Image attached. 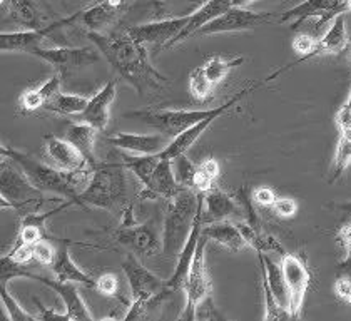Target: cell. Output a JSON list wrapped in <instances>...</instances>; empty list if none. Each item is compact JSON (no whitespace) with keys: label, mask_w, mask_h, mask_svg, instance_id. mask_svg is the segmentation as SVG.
Here are the masks:
<instances>
[{"label":"cell","mask_w":351,"mask_h":321,"mask_svg":"<svg viewBox=\"0 0 351 321\" xmlns=\"http://www.w3.org/2000/svg\"><path fill=\"white\" fill-rule=\"evenodd\" d=\"M243 62H244L243 56L232 57V59H223L221 56H213L203 67H204L206 75H208L209 80L216 86V84H219L221 80L226 79V75L230 74V71L239 67Z\"/></svg>","instance_id":"obj_33"},{"label":"cell","mask_w":351,"mask_h":321,"mask_svg":"<svg viewBox=\"0 0 351 321\" xmlns=\"http://www.w3.org/2000/svg\"><path fill=\"white\" fill-rule=\"evenodd\" d=\"M348 36H346V22L345 14L337 15L331 22V27L326 30V34L318 40V45L315 49V57L322 54H338L348 47Z\"/></svg>","instance_id":"obj_29"},{"label":"cell","mask_w":351,"mask_h":321,"mask_svg":"<svg viewBox=\"0 0 351 321\" xmlns=\"http://www.w3.org/2000/svg\"><path fill=\"white\" fill-rule=\"evenodd\" d=\"M213 89H215V84L209 80L206 75L204 67H196L194 71H191L189 74V93L193 95L194 101L204 102L211 97Z\"/></svg>","instance_id":"obj_36"},{"label":"cell","mask_w":351,"mask_h":321,"mask_svg":"<svg viewBox=\"0 0 351 321\" xmlns=\"http://www.w3.org/2000/svg\"><path fill=\"white\" fill-rule=\"evenodd\" d=\"M351 163V129H343L341 137H339V143L337 147V154H335V163H333V171H331V179L330 182H335L339 176L343 174V171L350 166Z\"/></svg>","instance_id":"obj_35"},{"label":"cell","mask_w":351,"mask_h":321,"mask_svg":"<svg viewBox=\"0 0 351 321\" xmlns=\"http://www.w3.org/2000/svg\"><path fill=\"white\" fill-rule=\"evenodd\" d=\"M87 37L139 94H159L169 84V79L151 64L146 45L137 42L128 30L112 34L87 32Z\"/></svg>","instance_id":"obj_1"},{"label":"cell","mask_w":351,"mask_h":321,"mask_svg":"<svg viewBox=\"0 0 351 321\" xmlns=\"http://www.w3.org/2000/svg\"><path fill=\"white\" fill-rule=\"evenodd\" d=\"M0 200L2 208L15 209L21 213V216H25L37 211V208L44 202V193H40L29 181L24 171L14 160L7 163L3 158L0 166Z\"/></svg>","instance_id":"obj_7"},{"label":"cell","mask_w":351,"mask_h":321,"mask_svg":"<svg viewBox=\"0 0 351 321\" xmlns=\"http://www.w3.org/2000/svg\"><path fill=\"white\" fill-rule=\"evenodd\" d=\"M44 143L47 158L51 159L52 166L57 167V169L66 171V173H77V171L93 167L84 158L82 152L66 137L62 139V137H57L54 134H45Z\"/></svg>","instance_id":"obj_15"},{"label":"cell","mask_w":351,"mask_h":321,"mask_svg":"<svg viewBox=\"0 0 351 321\" xmlns=\"http://www.w3.org/2000/svg\"><path fill=\"white\" fill-rule=\"evenodd\" d=\"M281 268H283L286 286L289 292V311H291L293 318H298L301 308H303L308 286H310V271H308L303 258L288 253L281 258Z\"/></svg>","instance_id":"obj_11"},{"label":"cell","mask_w":351,"mask_h":321,"mask_svg":"<svg viewBox=\"0 0 351 321\" xmlns=\"http://www.w3.org/2000/svg\"><path fill=\"white\" fill-rule=\"evenodd\" d=\"M276 193L271 187H256L253 189V201L258 206H273L276 201Z\"/></svg>","instance_id":"obj_47"},{"label":"cell","mask_w":351,"mask_h":321,"mask_svg":"<svg viewBox=\"0 0 351 321\" xmlns=\"http://www.w3.org/2000/svg\"><path fill=\"white\" fill-rule=\"evenodd\" d=\"M149 2L156 3V5H162V3H166V2H171V0H149Z\"/></svg>","instance_id":"obj_51"},{"label":"cell","mask_w":351,"mask_h":321,"mask_svg":"<svg viewBox=\"0 0 351 321\" xmlns=\"http://www.w3.org/2000/svg\"><path fill=\"white\" fill-rule=\"evenodd\" d=\"M74 24L72 15L62 21L51 22L42 29H25L19 32H2L0 34V51L2 52H27L32 54L37 47H42V42L49 34L54 32L59 27Z\"/></svg>","instance_id":"obj_14"},{"label":"cell","mask_w":351,"mask_h":321,"mask_svg":"<svg viewBox=\"0 0 351 321\" xmlns=\"http://www.w3.org/2000/svg\"><path fill=\"white\" fill-rule=\"evenodd\" d=\"M30 271L27 270V265H19L15 263L9 254L2 256V268H0V285H7L12 281L14 278H29L30 280Z\"/></svg>","instance_id":"obj_39"},{"label":"cell","mask_w":351,"mask_h":321,"mask_svg":"<svg viewBox=\"0 0 351 321\" xmlns=\"http://www.w3.org/2000/svg\"><path fill=\"white\" fill-rule=\"evenodd\" d=\"M0 152H2V158H9L10 160H14L40 193L57 194V196L64 198V200L81 206L79 194L87 187V182L90 179L89 173L94 171L93 167L77 171V173H66V171L57 169L54 166L40 163V160L34 159L32 156L17 151L14 147L2 146Z\"/></svg>","instance_id":"obj_2"},{"label":"cell","mask_w":351,"mask_h":321,"mask_svg":"<svg viewBox=\"0 0 351 321\" xmlns=\"http://www.w3.org/2000/svg\"><path fill=\"white\" fill-rule=\"evenodd\" d=\"M125 278H128L129 289H131L132 301L129 305L124 320H141L146 316V311L152 305H158L164 298H167L166 281L156 276L149 271L134 254L129 253L122 263Z\"/></svg>","instance_id":"obj_6"},{"label":"cell","mask_w":351,"mask_h":321,"mask_svg":"<svg viewBox=\"0 0 351 321\" xmlns=\"http://www.w3.org/2000/svg\"><path fill=\"white\" fill-rule=\"evenodd\" d=\"M258 258H259V266L265 270L266 280H268L271 292H273L274 296H276V300L280 301L281 307L289 311V292H288V286H286L283 268H281V265H278L276 261H273L268 254H263L261 251H258Z\"/></svg>","instance_id":"obj_28"},{"label":"cell","mask_w":351,"mask_h":321,"mask_svg":"<svg viewBox=\"0 0 351 321\" xmlns=\"http://www.w3.org/2000/svg\"><path fill=\"white\" fill-rule=\"evenodd\" d=\"M221 173L219 163L215 158H206L203 163L197 164L196 179H194V189L199 193H208L213 189V182Z\"/></svg>","instance_id":"obj_34"},{"label":"cell","mask_w":351,"mask_h":321,"mask_svg":"<svg viewBox=\"0 0 351 321\" xmlns=\"http://www.w3.org/2000/svg\"><path fill=\"white\" fill-rule=\"evenodd\" d=\"M171 163H173V169L179 185L184 187H194V179H196V173H197V164L191 163V160L186 158V154L176 156L174 159H171Z\"/></svg>","instance_id":"obj_37"},{"label":"cell","mask_w":351,"mask_h":321,"mask_svg":"<svg viewBox=\"0 0 351 321\" xmlns=\"http://www.w3.org/2000/svg\"><path fill=\"white\" fill-rule=\"evenodd\" d=\"M191 19L189 15L184 17H174V19H166V21L159 22H149V24L143 25H132L128 30L132 37L141 44H152V45H164L166 49H169L171 42L181 34V30L188 25Z\"/></svg>","instance_id":"obj_13"},{"label":"cell","mask_w":351,"mask_h":321,"mask_svg":"<svg viewBox=\"0 0 351 321\" xmlns=\"http://www.w3.org/2000/svg\"><path fill=\"white\" fill-rule=\"evenodd\" d=\"M230 7H232V0H208L204 5H201L199 9L194 10V12L191 14L188 25H186L184 29L181 30V34L171 42L169 49L174 47L176 44H181L182 40L189 39V37L196 36L206 24L213 22L215 19L219 17V15H223Z\"/></svg>","instance_id":"obj_21"},{"label":"cell","mask_w":351,"mask_h":321,"mask_svg":"<svg viewBox=\"0 0 351 321\" xmlns=\"http://www.w3.org/2000/svg\"><path fill=\"white\" fill-rule=\"evenodd\" d=\"M208 236L201 235L199 243H197L196 254H194L193 265L189 268V273L184 281V292H186V308L182 309L179 320H196V308L206 296L211 294V281H209L208 273H206V263H204V250L206 243H208Z\"/></svg>","instance_id":"obj_8"},{"label":"cell","mask_w":351,"mask_h":321,"mask_svg":"<svg viewBox=\"0 0 351 321\" xmlns=\"http://www.w3.org/2000/svg\"><path fill=\"white\" fill-rule=\"evenodd\" d=\"M95 137H97V129L87 124V122H72L66 129V139L71 141L82 152L84 158L93 167L99 166L94 151Z\"/></svg>","instance_id":"obj_26"},{"label":"cell","mask_w":351,"mask_h":321,"mask_svg":"<svg viewBox=\"0 0 351 321\" xmlns=\"http://www.w3.org/2000/svg\"><path fill=\"white\" fill-rule=\"evenodd\" d=\"M57 254V250L52 244V239H40L34 244V259L42 266H52Z\"/></svg>","instance_id":"obj_40"},{"label":"cell","mask_w":351,"mask_h":321,"mask_svg":"<svg viewBox=\"0 0 351 321\" xmlns=\"http://www.w3.org/2000/svg\"><path fill=\"white\" fill-rule=\"evenodd\" d=\"M121 163L124 164L125 169L131 171L132 174L139 179L143 187L149 186L152 174H154L156 167H158L161 156L159 154H134V156H121Z\"/></svg>","instance_id":"obj_31"},{"label":"cell","mask_w":351,"mask_h":321,"mask_svg":"<svg viewBox=\"0 0 351 321\" xmlns=\"http://www.w3.org/2000/svg\"><path fill=\"white\" fill-rule=\"evenodd\" d=\"M3 5H7L9 17L19 25L25 29H42L44 15L37 9L32 0H3Z\"/></svg>","instance_id":"obj_30"},{"label":"cell","mask_w":351,"mask_h":321,"mask_svg":"<svg viewBox=\"0 0 351 321\" xmlns=\"http://www.w3.org/2000/svg\"><path fill=\"white\" fill-rule=\"evenodd\" d=\"M116 80H109L106 86H102L101 91H97V93L90 97L86 110L81 114L82 122H87V124H90L93 128L97 129V131H106L110 117V104L116 101Z\"/></svg>","instance_id":"obj_19"},{"label":"cell","mask_w":351,"mask_h":321,"mask_svg":"<svg viewBox=\"0 0 351 321\" xmlns=\"http://www.w3.org/2000/svg\"><path fill=\"white\" fill-rule=\"evenodd\" d=\"M266 82H269V79L258 80V82L251 84L250 87H244L243 91H239L234 97H231L230 101L224 102L219 107H211V109H203V110H134V112L125 114V117H131V119H137L144 124L151 126L156 131L166 134V136L176 137L181 132H184L186 129H189L191 126H194L196 122L206 119V117L213 116V114H223L230 112L232 107L238 106V102L241 101L246 94H251L253 91L259 89L261 86H265Z\"/></svg>","instance_id":"obj_3"},{"label":"cell","mask_w":351,"mask_h":321,"mask_svg":"<svg viewBox=\"0 0 351 321\" xmlns=\"http://www.w3.org/2000/svg\"><path fill=\"white\" fill-rule=\"evenodd\" d=\"M339 243L343 244V248H345V261H343V265L339 266L343 271H345V274H350L351 276V223L350 224H345L341 229H339Z\"/></svg>","instance_id":"obj_43"},{"label":"cell","mask_w":351,"mask_h":321,"mask_svg":"<svg viewBox=\"0 0 351 321\" xmlns=\"http://www.w3.org/2000/svg\"><path fill=\"white\" fill-rule=\"evenodd\" d=\"M273 208L278 216L293 217L298 213V202L291 200V198H276Z\"/></svg>","instance_id":"obj_46"},{"label":"cell","mask_w":351,"mask_h":321,"mask_svg":"<svg viewBox=\"0 0 351 321\" xmlns=\"http://www.w3.org/2000/svg\"><path fill=\"white\" fill-rule=\"evenodd\" d=\"M276 19L273 12H251L243 7H230L223 15L206 24L196 36H215V34L241 32V30L256 29L263 24H269Z\"/></svg>","instance_id":"obj_9"},{"label":"cell","mask_w":351,"mask_h":321,"mask_svg":"<svg viewBox=\"0 0 351 321\" xmlns=\"http://www.w3.org/2000/svg\"><path fill=\"white\" fill-rule=\"evenodd\" d=\"M9 256L19 265H29L30 261H34V244L15 241L14 246L10 248Z\"/></svg>","instance_id":"obj_42"},{"label":"cell","mask_w":351,"mask_h":321,"mask_svg":"<svg viewBox=\"0 0 351 321\" xmlns=\"http://www.w3.org/2000/svg\"><path fill=\"white\" fill-rule=\"evenodd\" d=\"M99 52H101L99 49L94 51L93 47H37L32 52V56L39 57V59L54 66L57 72H60L62 75H67L99 62V59H101V54Z\"/></svg>","instance_id":"obj_10"},{"label":"cell","mask_w":351,"mask_h":321,"mask_svg":"<svg viewBox=\"0 0 351 321\" xmlns=\"http://www.w3.org/2000/svg\"><path fill=\"white\" fill-rule=\"evenodd\" d=\"M337 124L339 131H343V129H351V91H350L348 99H346V102L341 106V109L338 110Z\"/></svg>","instance_id":"obj_48"},{"label":"cell","mask_w":351,"mask_h":321,"mask_svg":"<svg viewBox=\"0 0 351 321\" xmlns=\"http://www.w3.org/2000/svg\"><path fill=\"white\" fill-rule=\"evenodd\" d=\"M30 280L34 281H39L42 285L49 286L51 289L59 294L60 300L64 301L66 305V313H67V320H93V315H90L89 308L87 305L84 303V300L79 294L77 288H75V283H69V281H54V280H49L45 276H39V274L32 273L30 274Z\"/></svg>","instance_id":"obj_18"},{"label":"cell","mask_w":351,"mask_h":321,"mask_svg":"<svg viewBox=\"0 0 351 321\" xmlns=\"http://www.w3.org/2000/svg\"><path fill=\"white\" fill-rule=\"evenodd\" d=\"M97 285H95V289L99 293L106 294V296H116L119 294V278H117L116 273H104L97 278Z\"/></svg>","instance_id":"obj_41"},{"label":"cell","mask_w":351,"mask_h":321,"mask_svg":"<svg viewBox=\"0 0 351 321\" xmlns=\"http://www.w3.org/2000/svg\"><path fill=\"white\" fill-rule=\"evenodd\" d=\"M81 206H95L102 209H119L128 206V179L125 166L116 160L99 163L90 174L87 187L79 194Z\"/></svg>","instance_id":"obj_5"},{"label":"cell","mask_w":351,"mask_h":321,"mask_svg":"<svg viewBox=\"0 0 351 321\" xmlns=\"http://www.w3.org/2000/svg\"><path fill=\"white\" fill-rule=\"evenodd\" d=\"M203 235L208 236L209 239L216 241L217 244H221V246L226 248V250L232 251V253H238V251H241L244 246H247L241 231H239L238 224L226 219L204 224Z\"/></svg>","instance_id":"obj_25"},{"label":"cell","mask_w":351,"mask_h":321,"mask_svg":"<svg viewBox=\"0 0 351 321\" xmlns=\"http://www.w3.org/2000/svg\"><path fill=\"white\" fill-rule=\"evenodd\" d=\"M90 97L82 94H66L59 93L52 101H49L44 107L51 112L62 114V116H81L89 104Z\"/></svg>","instance_id":"obj_32"},{"label":"cell","mask_w":351,"mask_h":321,"mask_svg":"<svg viewBox=\"0 0 351 321\" xmlns=\"http://www.w3.org/2000/svg\"><path fill=\"white\" fill-rule=\"evenodd\" d=\"M121 7L112 5L108 0H99L93 5L75 12V24H81L89 29V32H101L104 27H109L119 17Z\"/></svg>","instance_id":"obj_22"},{"label":"cell","mask_w":351,"mask_h":321,"mask_svg":"<svg viewBox=\"0 0 351 321\" xmlns=\"http://www.w3.org/2000/svg\"><path fill=\"white\" fill-rule=\"evenodd\" d=\"M254 0H232V5L234 7H244L247 5V3H253Z\"/></svg>","instance_id":"obj_50"},{"label":"cell","mask_w":351,"mask_h":321,"mask_svg":"<svg viewBox=\"0 0 351 321\" xmlns=\"http://www.w3.org/2000/svg\"><path fill=\"white\" fill-rule=\"evenodd\" d=\"M34 303L37 305V308H39L40 315H37V318L40 320H67V313H60V311H56V309L52 308H47L45 305H42V301L39 300V298H32Z\"/></svg>","instance_id":"obj_49"},{"label":"cell","mask_w":351,"mask_h":321,"mask_svg":"<svg viewBox=\"0 0 351 321\" xmlns=\"http://www.w3.org/2000/svg\"><path fill=\"white\" fill-rule=\"evenodd\" d=\"M348 12V7H346V0H304V2L298 3L293 9L286 10V12L280 17V24L283 22L293 21L296 19V22L293 24L291 29H298V25L301 22H304L306 19L318 17V27H322L330 22V19H335L337 15Z\"/></svg>","instance_id":"obj_12"},{"label":"cell","mask_w":351,"mask_h":321,"mask_svg":"<svg viewBox=\"0 0 351 321\" xmlns=\"http://www.w3.org/2000/svg\"><path fill=\"white\" fill-rule=\"evenodd\" d=\"M173 137L166 134H134V132H119L116 136L108 137V143L112 147L121 151L131 152V154H159L169 146Z\"/></svg>","instance_id":"obj_16"},{"label":"cell","mask_w":351,"mask_h":321,"mask_svg":"<svg viewBox=\"0 0 351 321\" xmlns=\"http://www.w3.org/2000/svg\"><path fill=\"white\" fill-rule=\"evenodd\" d=\"M114 239L122 246L129 248L134 253L151 258L159 250V244L162 246V241L158 239L154 229L151 224H131V226H119L114 233Z\"/></svg>","instance_id":"obj_17"},{"label":"cell","mask_w":351,"mask_h":321,"mask_svg":"<svg viewBox=\"0 0 351 321\" xmlns=\"http://www.w3.org/2000/svg\"><path fill=\"white\" fill-rule=\"evenodd\" d=\"M196 318L199 320H221L223 316L217 313V309L215 308V303H213V298L211 294L206 296L196 308Z\"/></svg>","instance_id":"obj_45"},{"label":"cell","mask_w":351,"mask_h":321,"mask_svg":"<svg viewBox=\"0 0 351 321\" xmlns=\"http://www.w3.org/2000/svg\"><path fill=\"white\" fill-rule=\"evenodd\" d=\"M0 298H2V303L3 307H5L7 316H9L12 321L37 320L36 315H30V313L25 311V309L14 300L12 294H10L9 289H7V285H0Z\"/></svg>","instance_id":"obj_38"},{"label":"cell","mask_w":351,"mask_h":321,"mask_svg":"<svg viewBox=\"0 0 351 321\" xmlns=\"http://www.w3.org/2000/svg\"><path fill=\"white\" fill-rule=\"evenodd\" d=\"M64 75L60 72H56L52 78H49L45 82H42L36 89H30L27 93L22 94L21 97V109L24 112H32V110L44 107L49 101L56 97L60 93V86H62Z\"/></svg>","instance_id":"obj_27"},{"label":"cell","mask_w":351,"mask_h":321,"mask_svg":"<svg viewBox=\"0 0 351 321\" xmlns=\"http://www.w3.org/2000/svg\"><path fill=\"white\" fill-rule=\"evenodd\" d=\"M184 186H181L176 179L173 163L169 159L159 160L158 167H156L154 174H152L151 182L149 186L143 187V194L141 198L146 200V198H151V200H166L169 201L171 198H174L179 191Z\"/></svg>","instance_id":"obj_20"},{"label":"cell","mask_w":351,"mask_h":321,"mask_svg":"<svg viewBox=\"0 0 351 321\" xmlns=\"http://www.w3.org/2000/svg\"><path fill=\"white\" fill-rule=\"evenodd\" d=\"M231 216H239L238 202L234 201L232 194L223 193L217 187H213L204 193L203 204V223L209 224L215 221L228 219Z\"/></svg>","instance_id":"obj_23"},{"label":"cell","mask_w":351,"mask_h":321,"mask_svg":"<svg viewBox=\"0 0 351 321\" xmlns=\"http://www.w3.org/2000/svg\"><path fill=\"white\" fill-rule=\"evenodd\" d=\"M201 193L194 187H182L174 198L167 201V211L162 229V253L167 258H179L184 248L194 217L199 208Z\"/></svg>","instance_id":"obj_4"},{"label":"cell","mask_w":351,"mask_h":321,"mask_svg":"<svg viewBox=\"0 0 351 321\" xmlns=\"http://www.w3.org/2000/svg\"><path fill=\"white\" fill-rule=\"evenodd\" d=\"M51 268L59 281L81 283V285L87 286V288H95V285H97V281H95L93 276H89L86 271H82L81 268L72 261L67 243H62V246L57 248L56 259Z\"/></svg>","instance_id":"obj_24"},{"label":"cell","mask_w":351,"mask_h":321,"mask_svg":"<svg viewBox=\"0 0 351 321\" xmlns=\"http://www.w3.org/2000/svg\"><path fill=\"white\" fill-rule=\"evenodd\" d=\"M348 57H350V62H351V39L348 42Z\"/></svg>","instance_id":"obj_52"},{"label":"cell","mask_w":351,"mask_h":321,"mask_svg":"<svg viewBox=\"0 0 351 321\" xmlns=\"http://www.w3.org/2000/svg\"><path fill=\"white\" fill-rule=\"evenodd\" d=\"M335 294L339 301L343 303L351 305V276L350 274H343V276H338L337 281L333 285Z\"/></svg>","instance_id":"obj_44"}]
</instances>
